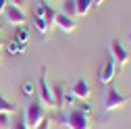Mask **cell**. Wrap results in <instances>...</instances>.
Segmentation results:
<instances>
[{
    "label": "cell",
    "instance_id": "1",
    "mask_svg": "<svg viewBox=\"0 0 131 129\" xmlns=\"http://www.w3.org/2000/svg\"><path fill=\"white\" fill-rule=\"evenodd\" d=\"M90 106H79V108H67V110H60L56 121L60 125H64L67 129H90Z\"/></svg>",
    "mask_w": 131,
    "mask_h": 129
},
{
    "label": "cell",
    "instance_id": "15",
    "mask_svg": "<svg viewBox=\"0 0 131 129\" xmlns=\"http://www.w3.org/2000/svg\"><path fill=\"white\" fill-rule=\"evenodd\" d=\"M10 115L8 112H0V129H10Z\"/></svg>",
    "mask_w": 131,
    "mask_h": 129
},
{
    "label": "cell",
    "instance_id": "10",
    "mask_svg": "<svg viewBox=\"0 0 131 129\" xmlns=\"http://www.w3.org/2000/svg\"><path fill=\"white\" fill-rule=\"evenodd\" d=\"M62 15H67V17H77V4L75 0H62V8H60Z\"/></svg>",
    "mask_w": 131,
    "mask_h": 129
},
{
    "label": "cell",
    "instance_id": "4",
    "mask_svg": "<svg viewBox=\"0 0 131 129\" xmlns=\"http://www.w3.org/2000/svg\"><path fill=\"white\" fill-rule=\"evenodd\" d=\"M38 98L40 102L46 106V108H54V94H52V88L48 83V69L42 67V73H40V79H38Z\"/></svg>",
    "mask_w": 131,
    "mask_h": 129
},
{
    "label": "cell",
    "instance_id": "17",
    "mask_svg": "<svg viewBox=\"0 0 131 129\" xmlns=\"http://www.w3.org/2000/svg\"><path fill=\"white\" fill-rule=\"evenodd\" d=\"M10 129H27V125H25V119H17L13 125H10Z\"/></svg>",
    "mask_w": 131,
    "mask_h": 129
},
{
    "label": "cell",
    "instance_id": "22",
    "mask_svg": "<svg viewBox=\"0 0 131 129\" xmlns=\"http://www.w3.org/2000/svg\"><path fill=\"white\" fill-rule=\"evenodd\" d=\"M92 4H96V6H100V4H104V0H92Z\"/></svg>",
    "mask_w": 131,
    "mask_h": 129
},
{
    "label": "cell",
    "instance_id": "12",
    "mask_svg": "<svg viewBox=\"0 0 131 129\" xmlns=\"http://www.w3.org/2000/svg\"><path fill=\"white\" fill-rule=\"evenodd\" d=\"M77 4V17H81V15H88V10L92 8V0H75Z\"/></svg>",
    "mask_w": 131,
    "mask_h": 129
},
{
    "label": "cell",
    "instance_id": "2",
    "mask_svg": "<svg viewBox=\"0 0 131 129\" xmlns=\"http://www.w3.org/2000/svg\"><path fill=\"white\" fill-rule=\"evenodd\" d=\"M127 102H131V94H119L117 88L108 83L106 94H104V102H102V110L104 112H112V110L125 106Z\"/></svg>",
    "mask_w": 131,
    "mask_h": 129
},
{
    "label": "cell",
    "instance_id": "8",
    "mask_svg": "<svg viewBox=\"0 0 131 129\" xmlns=\"http://www.w3.org/2000/svg\"><path fill=\"white\" fill-rule=\"evenodd\" d=\"M71 94H73V98H77V100H88L92 96V88L88 85L85 79H75L73 85H71Z\"/></svg>",
    "mask_w": 131,
    "mask_h": 129
},
{
    "label": "cell",
    "instance_id": "23",
    "mask_svg": "<svg viewBox=\"0 0 131 129\" xmlns=\"http://www.w3.org/2000/svg\"><path fill=\"white\" fill-rule=\"evenodd\" d=\"M129 42H131V31H129Z\"/></svg>",
    "mask_w": 131,
    "mask_h": 129
},
{
    "label": "cell",
    "instance_id": "6",
    "mask_svg": "<svg viewBox=\"0 0 131 129\" xmlns=\"http://www.w3.org/2000/svg\"><path fill=\"white\" fill-rule=\"evenodd\" d=\"M108 54L112 56V60H114V64L117 67H125V64L129 62V52L125 50V48L121 46V42L119 40H110V46H108Z\"/></svg>",
    "mask_w": 131,
    "mask_h": 129
},
{
    "label": "cell",
    "instance_id": "3",
    "mask_svg": "<svg viewBox=\"0 0 131 129\" xmlns=\"http://www.w3.org/2000/svg\"><path fill=\"white\" fill-rule=\"evenodd\" d=\"M44 117H46V106L40 102V98L29 100V104H27V108H25V117H23L27 129H36L38 123H40Z\"/></svg>",
    "mask_w": 131,
    "mask_h": 129
},
{
    "label": "cell",
    "instance_id": "16",
    "mask_svg": "<svg viewBox=\"0 0 131 129\" xmlns=\"http://www.w3.org/2000/svg\"><path fill=\"white\" fill-rule=\"evenodd\" d=\"M34 90H36L34 81H31V79H27V81L23 83V94H25V96H34Z\"/></svg>",
    "mask_w": 131,
    "mask_h": 129
},
{
    "label": "cell",
    "instance_id": "14",
    "mask_svg": "<svg viewBox=\"0 0 131 129\" xmlns=\"http://www.w3.org/2000/svg\"><path fill=\"white\" fill-rule=\"evenodd\" d=\"M34 25L38 27V31H40L42 36H44L46 31H48V27H50V25L46 23V19H44V17H38V15H34Z\"/></svg>",
    "mask_w": 131,
    "mask_h": 129
},
{
    "label": "cell",
    "instance_id": "13",
    "mask_svg": "<svg viewBox=\"0 0 131 129\" xmlns=\"http://www.w3.org/2000/svg\"><path fill=\"white\" fill-rule=\"evenodd\" d=\"M27 38H29L27 27H25V25H19V29L15 31V40H17L19 44H25V42H27Z\"/></svg>",
    "mask_w": 131,
    "mask_h": 129
},
{
    "label": "cell",
    "instance_id": "9",
    "mask_svg": "<svg viewBox=\"0 0 131 129\" xmlns=\"http://www.w3.org/2000/svg\"><path fill=\"white\" fill-rule=\"evenodd\" d=\"M54 23H56V27H58V29L67 31V34H71V31H75V29H77L75 19H73V17H67V15H62V13H56V15H54Z\"/></svg>",
    "mask_w": 131,
    "mask_h": 129
},
{
    "label": "cell",
    "instance_id": "5",
    "mask_svg": "<svg viewBox=\"0 0 131 129\" xmlns=\"http://www.w3.org/2000/svg\"><path fill=\"white\" fill-rule=\"evenodd\" d=\"M114 73H117V64H114L112 56H110V54H104V58H102V64H100V71H98V81H100L102 85H108V83H112Z\"/></svg>",
    "mask_w": 131,
    "mask_h": 129
},
{
    "label": "cell",
    "instance_id": "19",
    "mask_svg": "<svg viewBox=\"0 0 131 129\" xmlns=\"http://www.w3.org/2000/svg\"><path fill=\"white\" fill-rule=\"evenodd\" d=\"M62 104H67V106H73V94L71 92H67L62 96Z\"/></svg>",
    "mask_w": 131,
    "mask_h": 129
},
{
    "label": "cell",
    "instance_id": "21",
    "mask_svg": "<svg viewBox=\"0 0 131 129\" xmlns=\"http://www.w3.org/2000/svg\"><path fill=\"white\" fill-rule=\"evenodd\" d=\"M6 6H8V0H0V15L6 10Z\"/></svg>",
    "mask_w": 131,
    "mask_h": 129
},
{
    "label": "cell",
    "instance_id": "20",
    "mask_svg": "<svg viewBox=\"0 0 131 129\" xmlns=\"http://www.w3.org/2000/svg\"><path fill=\"white\" fill-rule=\"evenodd\" d=\"M8 2H10L13 6H19V8H23V4H25V0H8Z\"/></svg>",
    "mask_w": 131,
    "mask_h": 129
},
{
    "label": "cell",
    "instance_id": "7",
    "mask_svg": "<svg viewBox=\"0 0 131 129\" xmlns=\"http://www.w3.org/2000/svg\"><path fill=\"white\" fill-rule=\"evenodd\" d=\"M4 15V19H6V23H10V25H25V21H27V17H25V13L19 8V6H6V10L2 13Z\"/></svg>",
    "mask_w": 131,
    "mask_h": 129
},
{
    "label": "cell",
    "instance_id": "11",
    "mask_svg": "<svg viewBox=\"0 0 131 129\" xmlns=\"http://www.w3.org/2000/svg\"><path fill=\"white\" fill-rule=\"evenodd\" d=\"M15 110H17V104L6 100L4 96L0 94V112H8V115H10V112H15Z\"/></svg>",
    "mask_w": 131,
    "mask_h": 129
},
{
    "label": "cell",
    "instance_id": "18",
    "mask_svg": "<svg viewBox=\"0 0 131 129\" xmlns=\"http://www.w3.org/2000/svg\"><path fill=\"white\" fill-rule=\"evenodd\" d=\"M36 129H50V119H48V117H44L40 123H38V127Z\"/></svg>",
    "mask_w": 131,
    "mask_h": 129
}]
</instances>
